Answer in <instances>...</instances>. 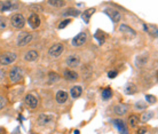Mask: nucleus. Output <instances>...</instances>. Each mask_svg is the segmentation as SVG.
I'll return each mask as SVG.
<instances>
[{"mask_svg":"<svg viewBox=\"0 0 158 134\" xmlns=\"http://www.w3.org/2000/svg\"><path fill=\"white\" fill-rule=\"evenodd\" d=\"M25 24V20H24V17L22 14H16L12 17V25L16 28V29H21V28H23Z\"/></svg>","mask_w":158,"mask_h":134,"instance_id":"1","label":"nucleus"},{"mask_svg":"<svg viewBox=\"0 0 158 134\" xmlns=\"http://www.w3.org/2000/svg\"><path fill=\"white\" fill-rule=\"evenodd\" d=\"M16 60V54L14 53H5L2 55H0V63L1 64H5V65H8L10 63Z\"/></svg>","mask_w":158,"mask_h":134,"instance_id":"2","label":"nucleus"},{"mask_svg":"<svg viewBox=\"0 0 158 134\" xmlns=\"http://www.w3.org/2000/svg\"><path fill=\"white\" fill-rule=\"evenodd\" d=\"M31 40H32V35L28 33V32H22L18 35L17 44H18V46H24L26 44H29Z\"/></svg>","mask_w":158,"mask_h":134,"instance_id":"3","label":"nucleus"},{"mask_svg":"<svg viewBox=\"0 0 158 134\" xmlns=\"http://www.w3.org/2000/svg\"><path fill=\"white\" fill-rule=\"evenodd\" d=\"M86 38L87 35L85 32H80L79 35H77L73 39H72V45L73 46H82L86 42Z\"/></svg>","mask_w":158,"mask_h":134,"instance_id":"4","label":"nucleus"},{"mask_svg":"<svg viewBox=\"0 0 158 134\" xmlns=\"http://www.w3.org/2000/svg\"><path fill=\"white\" fill-rule=\"evenodd\" d=\"M21 77H22V71H21L20 68L14 67L9 71V78L12 82H18L21 79Z\"/></svg>","mask_w":158,"mask_h":134,"instance_id":"5","label":"nucleus"},{"mask_svg":"<svg viewBox=\"0 0 158 134\" xmlns=\"http://www.w3.org/2000/svg\"><path fill=\"white\" fill-rule=\"evenodd\" d=\"M62 52H63V46H62L61 44H55V45H53V46L49 48V55L54 57H57L60 56L62 54Z\"/></svg>","mask_w":158,"mask_h":134,"instance_id":"6","label":"nucleus"},{"mask_svg":"<svg viewBox=\"0 0 158 134\" xmlns=\"http://www.w3.org/2000/svg\"><path fill=\"white\" fill-rule=\"evenodd\" d=\"M104 13H106V14H107V15L113 21V22H118V21L120 20V17H122V15H120L119 12H117L116 9H112V8L106 9L104 10Z\"/></svg>","mask_w":158,"mask_h":134,"instance_id":"7","label":"nucleus"},{"mask_svg":"<svg viewBox=\"0 0 158 134\" xmlns=\"http://www.w3.org/2000/svg\"><path fill=\"white\" fill-rule=\"evenodd\" d=\"M28 23H29V25L32 28V29H37L39 24H40V18H39V16L37 15V14H31L29 16V20H28Z\"/></svg>","mask_w":158,"mask_h":134,"instance_id":"8","label":"nucleus"},{"mask_svg":"<svg viewBox=\"0 0 158 134\" xmlns=\"http://www.w3.org/2000/svg\"><path fill=\"white\" fill-rule=\"evenodd\" d=\"M79 63H80V59H79L78 55H70L66 59V64H68V67L70 68L77 67V65H79Z\"/></svg>","mask_w":158,"mask_h":134,"instance_id":"9","label":"nucleus"},{"mask_svg":"<svg viewBox=\"0 0 158 134\" xmlns=\"http://www.w3.org/2000/svg\"><path fill=\"white\" fill-rule=\"evenodd\" d=\"M25 102L30 108H36L38 101H37V99L35 98L32 94H28L25 96Z\"/></svg>","mask_w":158,"mask_h":134,"instance_id":"10","label":"nucleus"},{"mask_svg":"<svg viewBox=\"0 0 158 134\" xmlns=\"http://www.w3.org/2000/svg\"><path fill=\"white\" fill-rule=\"evenodd\" d=\"M113 124L117 126L119 133L127 134V129H126V127H125V124H124L123 120H120V119H116V120H113Z\"/></svg>","mask_w":158,"mask_h":134,"instance_id":"11","label":"nucleus"},{"mask_svg":"<svg viewBox=\"0 0 158 134\" xmlns=\"http://www.w3.org/2000/svg\"><path fill=\"white\" fill-rule=\"evenodd\" d=\"M64 78L66 80H76L78 78V73L73 70H66L64 71Z\"/></svg>","mask_w":158,"mask_h":134,"instance_id":"12","label":"nucleus"},{"mask_svg":"<svg viewBox=\"0 0 158 134\" xmlns=\"http://www.w3.org/2000/svg\"><path fill=\"white\" fill-rule=\"evenodd\" d=\"M68 100V94L64 91H60L56 94V101L59 103H64Z\"/></svg>","mask_w":158,"mask_h":134,"instance_id":"13","label":"nucleus"},{"mask_svg":"<svg viewBox=\"0 0 158 134\" xmlns=\"http://www.w3.org/2000/svg\"><path fill=\"white\" fill-rule=\"evenodd\" d=\"M52 122V117L51 116H47V115H40L38 117V123L40 125H47L48 123Z\"/></svg>","mask_w":158,"mask_h":134,"instance_id":"14","label":"nucleus"},{"mask_svg":"<svg viewBox=\"0 0 158 134\" xmlns=\"http://www.w3.org/2000/svg\"><path fill=\"white\" fill-rule=\"evenodd\" d=\"M94 12H95V8H89V9H87L86 12L82 14V21L86 22V23H88V22H89V17L94 14Z\"/></svg>","mask_w":158,"mask_h":134,"instance_id":"15","label":"nucleus"},{"mask_svg":"<svg viewBox=\"0 0 158 134\" xmlns=\"http://www.w3.org/2000/svg\"><path fill=\"white\" fill-rule=\"evenodd\" d=\"M82 88L80 87V86H75V87H72L71 89V96L73 99L79 98V96L82 95Z\"/></svg>","mask_w":158,"mask_h":134,"instance_id":"16","label":"nucleus"},{"mask_svg":"<svg viewBox=\"0 0 158 134\" xmlns=\"http://www.w3.org/2000/svg\"><path fill=\"white\" fill-rule=\"evenodd\" d=\"M38 57V53L36 51H30L25 54V60L26 61H35Z\"/></svg>","mask_w":158,"mask_h":134,"instance_id":"17","label":"nucleus"},{"mask_svg":"<svg viewBox=\"0 0 158 134\" xmlns=\"http://www.w3.org/2000/svg\"><path fill=\"white\" fill-rule=\"evenodd\" d=\"M126 111H127V109H126V107L125 106H123V104H118V106H116L115 107V112L117 113V115H124V113H126Z\"/></svg>","mask_w":158,"mask_h":134,"instance_id":"18","label":"nucleus"},{"mask_svg":"<svg viewBox=\"0 0 158 134\" xmlns=\"http://www.w3.org/2000/svg\"><path fill=\"white\" fill-rule=\"evenodd\" d=\"M128 123H129V125H131L132 127H135V126H138V124L140 123V118H139L138 116L133 115V116H131L129 119H128Z\"/></svg>","mask_w":158,"mask_h":134,"instance_id":"19","label":"nucleus"},{"mask_svg":"<svg viewBox=\"0 0 158 134\" xmlns=\"http://www.w3.org/2000/svg\"><path fill=\"white\" fill-rule=\"evenodd\" d=\"M135 92H136V87H135V85L129 84V85H127V86L125 87V93H126V94H128V95L134 94Z\"/></svg>","mask_w":158,"mask_h":134,"instance_id":"20","label":"nucleus"},{"mask_svg":"<svg viewBox=\"0 0 158 134\" xmlns=\"http://www.w3.org/2000/svg\"><path fill=\"white\" fill-rule=\"evenodd\" d=\"M119 30L122 31V32H128L129 35L132 37L135 36V32H134V30H132V29H129L127 25H125V24H123V25H120V28H119Z\"/></svg>","mask_w":158,"mask_h":134,"instance_id":"21","label":"nucleus"},{"mask_svg":"<svg viewBox=\"0 0 158 134\" xmlns=\"http://www.w3.org/2000/svg\"><path fill=\"white\" fill-rule=\"evenodd\" d=\"M13 9V4L10 1H5L2 5H1V10L2 12H6V10Z\"/></svg>","mask_w":158,"mask_h":134,"instance_id":"22","label":"nucleus"},{"mask_svg":"<svg viewBox=\"0 0 158 134\" xmlns=\"http://www.w3.org/2000/svg\"><path fill=\"white\" fill-rule=\"evenodd\" d=\"M111 95H112V92L110 91V88H106L102 92V98L104 99V100H109V99L111 98Z\"/></svg>","mask_w":158,"mask_h":134,"instance_id":"23","label":"nucleus"},{"mask_svg":"<svg viewBox=\"0 0 158 134\" xmlns=\"http://www.w3.org/2000/svg\"><path fill=\"white\" fill-rule=\"evenodd\" d=\"M78 14H79V12H78V10H75V9H70L64 13V15L66 16H77Z\"/></svg>","mask_w":158,"mask_h":134,"instance_id":"24","label":"nucleus"},{"mask_svg":"<svg viewBox=\"0 0 158 134\" xmlns=\"http://www.w3.org/2000/svg\"><path fill=\"white\" fill-rule=\"evenodd\" d=\"M146 62H147V57H138V60H136V65H138V67L143 65Z\"/></svg>","mask_w":158,"mask_h":134,"instance_id":"25","label":"nucleus"},{"mask_svg":"<svg viewBox=\"0 0 158 134\" xmlns=\"http://www.w3.org/2000/svg\"><path fill=\"white\" fill-rule=\"evenodd\" d=\"M48 4L52 6H55V7H61L64 5V1H48Z\"/></svg>","mask_w":158,"mask_h":134,"instance_id":"26","label":"nucleus"},{"mask_svg":"<svg viewBox=\"0 0 158 134\" xmlns=\"http://www.w3.org/2000/svg\"><path fill=\"white\" fill-rule=\"evenodd\" d=\"M151 116H153V113L151 112H147V113H143L141 119H142V122H148L149 118H151Z\"/></svg>","mask_w":158,"mask_h":134,"instance_id":"27","label":"nucleus"},{"mask_svg":"<svg viewBox=\"0 0 158 134\" xmlns=\"http://www.w3.org/2000/svg\"><path fill=\"white\" fill-rule=\"evenodd\" d=\"M59 78H60V77H59V76L56 75L55 72H51V73H49V80H51L52 82H56V80H57Z\"/></svg>","mask_w":158,"mask_h":134,"instance_id":"28","label":"nucleus"},{"mask_svg":"<svg viewBox=\"0 0 158 134\" xmlns=\"http://www.w3.org/2000/svg\"><path fill=\"white\" fill-rule=\"evenodd\" d=\"M146 100H147L149 103H151V104L156 102V98H155L153 95H146Z\"/></svg>","mask_w":158,"mask_h":134,"instance_id":"29","label":"nucleus"},{"mask_svg":"<svg viewBox=\"0 0 158 134\" xmlns=\"http://www.w3.org/2000/svg\"><path fill=\"white\" fill-rule=\"evenodd\" d=\"M135 108L140 109V110H141V109H146V103H143L140 101V102H138L136 104H135Z\"/></svg>","mask_w":158,"mask_h":134,"instance_id":"30","label":"nucleus"},{"mask_svg":"<svg viewBox=\"0 0 158 134\" xmlns=\"http://www.w3.org/2000/svg\"><path fill=\"white\" fill-rule=\"evenodd\" d=\"M69 23H70V20L63 21V22H61V23H60V25H59V28H60V29H63V28H66V26L68 25Z\"/></svg>","mask_w":158,"mask_h":134,"instance_id":"31","label":"nucleus"},{"mask_svg":"<svg viewBox=\"0 0 158 134\" xmlns=\"http://www.w3.org/2000/svg\"><path fill=\"white\" fill-rule=\"evenodd\" d=\"M116 76H117V71H109V73H108L109 78H115Z\"/></svg>","mask_w":158,"mask_h":134,"instance_id":"32","label":"nucleus"},{"mask_svg":"<svg viewBox=\"0 0 158 134\" xmlns=\"http://www.w3.org/2000/svg\"><path fill=\"white\" fill-rule=\"evenodd\" d=\"M6 26V22L2 17H0V29H4Z\"/></svg>","mask_w":158,"mask_h":134,"instance_id":"33","label":"nucleus"},{"mask_svg":"<svg viewBox=\"0 0 158 134\" xmlns=\"http://www.w3.org/2000/svg\"><path fill=\"white\" fill-rule=\"evenodd\" d=\"M5 106V99L2 98V96H0V109L2 108Z\"/></svg>","mask_w":158,"mask_h":134,"instance_id":"34","label":"nucleus"},{"mask_svg":"<svg viewBox=\"0 0 158 134\" xmlns=\"http://www.w3.org/2000/svg\"><path fill=\"white\" fill-rule=\"evenodd\" d=\"M147 132V129H144V127H142V129H138V134H144Z\"/></svg>","mask_w":158,"mask_h":134,"instance_id":"35","label":"nucleus"},{"mask_svg":"<svg viewBox=\"0 0 158 134\" xmlns=\"http://www.w3.org/2000/svg\"><path fill=\"white\" fill-rule=\"evenodd\" d=\"M0 134H5V131L2 129H0Z\"/></svg>","mask_w":158,"mask_h":134,"instance_id":"36","label":"nucleus"}]
</instances>
